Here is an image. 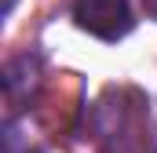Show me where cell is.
Listing matches in <instances>:
<instances>
[{"mask_svg": "<svg viewBox=\"0 0 157 153\" xmlns=\"http://www.w3.org/2000/svg\"><path fill=\"white\" fill-rule=\"evenodd\" d=\"M150 102L135 88H106L91 110L95 142L106 153H150Z\"/></svg>", "mask_w": 157, "mask_h": 153, "instance_id": "cell-1", "label": "cell"}, {"mask_svg": "<svg viewBox=\"0 0 157 153\" xmlns=\"http://www.w3.org/2000/svg\"><path fill=\"white\" fill-rule=\"evenodd\" d=\"M73 22L106 44L128 37L135 26L128 0H73Z\"/></svg>", "mask_w": 157, "mask_h": 153, "instance_id": "cell-2", "label": "cell"}, {"mask_svg": "<svg viewBox=\"0 0 157 153\" xmlns=\"http://www.w3.org/2000/svg\"><path fill=\"white\" fill-rule=\"evenodd\" d=\"M139 4H143V11H146L150 18H157V0H139Z\"/></svg>", "mask_w": 157, "mask_h": 153, "instance_id": "cell-3", "label": "cell"}, {"mask_svg": "<svg viewBox=\"0 0 157 153\" xmlns=\"http://www.w3.org/2000/svg\"><path fill=\"white\" fill-rule=\"evenodd\" d=\"M7 153H11V150H7ZM26 153H40V150H26Z\"/></svg>", "mask_w": 157, "mask_h": 153, "instance_id": "cell-4", "label": "cell"}]
</instances>
